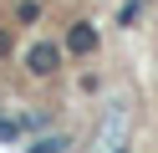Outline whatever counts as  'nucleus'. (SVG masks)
Segmentation results:
<instances>
[{
  "instance_id": "obj_1",
  "label": "nucleus",
  "mask_w": 158,
  "mask_h": 153,
  "mask_svg": "<svg viewBox=\"0 0 158 153\" xmlns=\"http://www.w3.org/2000/svg\"><path fill=\"white\" fill-rule=\"evenodd\" d=\"M61 61H66L61 41H31V51H26V71L31 77H56Z\"/></svg>"
},
{
  "instance_id": "obj_2",
  "label": "nucleus",
  "mask_w": 158,
  "mask_h": 153,
  "mask_svg": "<svg viewBox=\"0 0 158 153\" xmlns=\"http://www.w3.org/2000/svg\"><path fill=\"white\" fill-rule=\"evenodd\" d=\"M97 41H102V36H97V26H92V20H72V26H66L61 51H66V56H92V51H97Z\"/></svg>"
},
{
  "instance_id": "obj_3",
  "label": "nucleus",
  "mask_w": 158,
  "mask_h": 153,
  "mask_svg": "<svg viewBox=\"0 0 158 153\" xmlns=\"http://www.w3.org/2000/svg\"><path fill=\"white\" fill-rule=\"evenodd\" d=\"M36 20H41V5L36 0H21L15 5V26H36Z\"/></svg>"
},
{
  "instance_id": "obj_4",
  "label": "nucleus",
  "mask_w": 158,
  "mask_h": 153,
  "mask_svg": "<svg viewBox=\"0 0 158 153\" xmlns=\"http://www.w3.org/2000/svg\"><path fill=\"white\" fill-rule=\"evenodd\" d=\"M31 153H66V138H61V133H51V138H36V143H31Z\"/></svg>"
},
{
  "instance_id": "obj_5",
  "label": "nucleus",
  "mask_w": 158,
  "mask_h": 153,
  "mask_svg": "<svg viewBox=\"0 0 158 153\" xmlns=\"http://www.w3.org/2000/svg\"><path fill=\"white\" fill-rule=\"evenodd\" d=\"M138 15H143V0H127V5L117 10V26H138Z\"/></svg>"
},
{
  "instance_id": "obj_6",
  "label": "nucleus",
  "mask_w": 158,
  "mask_h": 153,
  "mask_svg": "<svg viewBox=\"0 0 158 153\" xmlns=\"http://www.w3.org/2000/svg\"><path fill=\"white\" fill-rule=\"evenodd\" d=\"M10 46H15V41H10V26H0V61L10 56Z\"/></svg>"
}]
</instances>
